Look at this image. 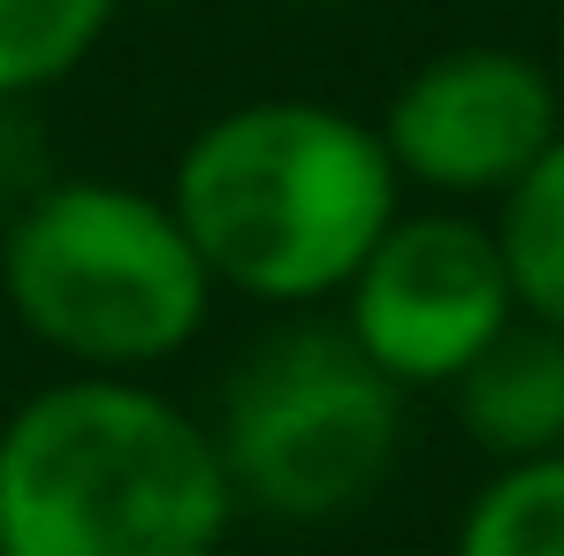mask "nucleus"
<instances>
[{"label": "nucleus", "instance_id": "obj_4", "mask_svg": "<svg viewBox=\"0 0 564 556\" xmlns=\"http://www.w3.org/2000/svg\"><path fill=\"white\" fill-rule=\"evenodd\" d=\"M404 443V389L344 328H282L221 389L214 450L237 503L313 526L375 495Z\"/></svg>", "mask_w": 564, "mask_h": 556}, {"label": "nucleus", "instance_id": "obj_11", "mask_svg": "<svg viewBox=\"0 0 564 556\" xmlns=\"http://www.w3.org/2000/svg\"><path fill=\"white\" fill-rule=\"evenodd\" d=\"M557 46H564V0H557Z\"/></svg>", "mask_w": 564, "mask_h": 556}, {"label": "nucleus", "instance_id": "obj_8", "mask_svg": "<svg viewBox=\"0 0 564 556\" xmlns=\"http://www.w3.org/2000/svg\"><path fill=\"white\" fill-rule=\"evenodd\" d=\"M496 252L527 320L564 336V130L527 161V176L496 206Z\"/></svg>", "mask_w": 564, "mask_h": 556}, {"label": "nucleus", "instance_id": "obj_2", "mask_svg": "<svg viewBox=\"0 0 564 556\" xmlns=\"http://www.w3.org/2000/svg\"><path fill=\"white\" fill-rule=\"evenodd\" d=\"M169 206L214 290L313 305L397 221V161L375 122L328 99H245L184 145Z\"/></svg>", "mask_w": 564, "mask_h": 556}, {"label": "nucleus", "instance_id": "obj_10", "mask_svg": "<svg viewBox=\"0 0 564 556\" xmlns=\"http://www.w3.org/2000/svg\"><path fill=\"white\" fill-rule=\"evenodd\" d=\"M115 0H0V99H31L85 69Z\"/></svg>", "mask_w": 564, "mask_h": 556}, {"label": "nucleus", "instance_id": "obj_9", "mask_svg": "<svg viewBox=\"0 0 564 556\" xmlns=\"http://www.w3.org/2000/svg\"><path fill=\"white\" fill-rule=\"evenodd\" d=\"M451 556H564V450L496 465L458 519Z\"/></svg>", "mask_w": 564, "mask_h": 556}, {"label": "nucleus", "instance_id": "obj_7", "mask_svg": "<svg viewBox=\"0 0 564 556\" xmlns=\"http://www.w3.org/2000/svg\"><path fill=\"white\" fill-rule=\"evenodd\" d=\"M451 396H458V427L496 465L550 458V450H564V336L519 313L451 381Z\"/></svg>", "mask_w": 564, "mask_h": 556}, {"label": "nucleus", "instance_id": "obj_6", "mask_svg": "<svg viewBox=\"0 0 564 556\" xmlns=\"http://www.w3.org/2000/svg\"><path fill=\"white\" fill-rule=\"evenodd\" d=\"M557 130V77L511 46H451L420 62L381 115L397 184H427L443 198H503Z\"/></svg>", "mask_w": 564, "mask_h": 556}, {"label": "nucleus", "instance_id": "obj_3", "mask_svg": "<svg viewBox=\"0 0 564 556\" xmlns=\"http://www.w3.org/2000/svg\"><path fill=\"white\" fill-rule=\"evenodd\" d=\"M0 297L77 373H145L206 328L214 275L169 198L130 184H46L0 229Z\"/></svg>", "mask_w": 564, "mask_h": 556}, {"label": "nucleus", "instance_id": "obj_13", "mask_svg": "<svg viewBox=\"0 0 564 556\" xmlns=\"http://www.w3.org/2000/svg\"><path fill=\"white\" fill-rule=\"evenodd\" d=\"M313 8H344V0H313Z\"/></svg>", "mask_w": 564, "mask_h": 556}, {"label": "nucleus", "instance_id": "obj_5", "mask_svg": "<svg viewBox=\"0 0 564 556\" xmlns=\"http://www.w3.org/2000/svg\"><path fill=\"white\" fill-rule=\"evenodd\" d=\"M336 297L344 336L397 389H451L519 320L496 229L466 214H397Z\"/></svg>", "mask_w": 564, "mask_h": 556}, {"label": "nucleus", "instance_id": "obj_1", "mask_svg": "<svg viewBox=\"0 0 564 556\" xmlns=\"http://www.w3.org/2000/svg\"><path fill=\"white\" fill-rule=\"evenodd\" d=\"M229 519L214 427L138 373H69L0 419V556H214Z\"/></svg>", "mask_w": 564, "mask_h": 556}, {"label": "nucleus", "instance_id": "obj_12", "mask_svg": "<svg viewBox=\"0 0 564 556\" xmlns=\"http://www.w3.org/2000/svg\"><path fill=\"white\" fill-rule=\"evenodd\" d=\"M145 8H184V0H145Z\"/></svg>", "mask_w": 564, "mask_h": 556}]
</instances>
